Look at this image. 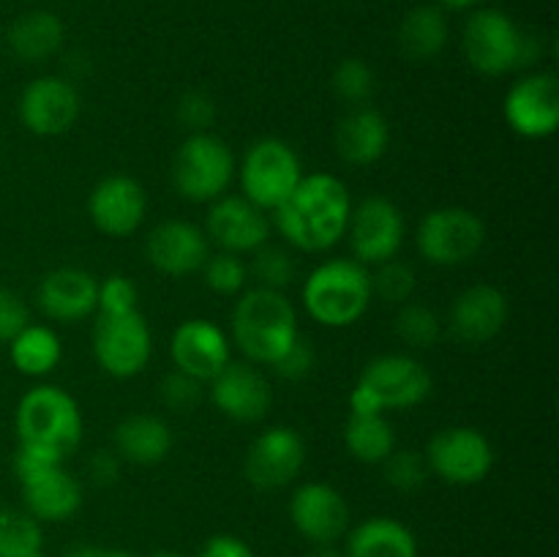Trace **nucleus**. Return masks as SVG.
<instances>
[{"label": "nucleus", "mask_w": 559, "mask_h": 557, "mask_svg": "<svg viewBox=\"0 0 559 557\" xmlns=\"http://www.w3.org/2000/svg\"><path fill=\"white\" fill-rule=\"evenodd\" d=\"M314 364H317L314 344H311L309 339L298 336L293 342V347L276 360L273 371H278V377H284V380H304V377L311 375Z\"/></svg>", "instance_id": "42"}, {"label": "nucleus", "mask_w": 559, "mask_h": 557, "mask_svg": "<svg viewBox=\"0 0 559 557\" xmlns=\"http://www.w3.org/2000/svg\"><path fill=\"white\" fill-rule=\"evenodd\" d=\"M440 3V9H451V11H467V9H475V5H480L484 0H437Z\"/></svg>", "instance_id": "47"}, {"label": "nucleus", "mask_w": 559, "mask_h": 557, "mask_svg": "<svg viewBox=\"0 0 559 557\" xmlns=\"http://www.w3.org/2000/svg\"><path fill=\"white\" fill-rule=\"evenodd\" d=\"M36 304L47 320L60 325H74L87 317H96L98 278L76 265L52 268L38 282Z\"/></svg>", "instance_id": "24"}, {"label": "nucleus", "mask_w": 559, "mask_h": 557, "mask_svg": "<svg viewBox=\"0 0 559 557\" xmlns=\"http://www.w3.org/2000/svg\"><path fill=\"white\" fill-rule=\"evenodd\" d=\"M14 475L22 491V508L41 524L66 522L82 508V484L66 462L16 448Z\"/></svg>", "instance_id": "9"}, {"label": "nucleus", "mask_w": 559, "mask_h": 557, "mask_svg": "<svg viewBox=\"0 0 559 557\" xmlns=\"http://www.w3.org/2000/svg\"><path fill=\"white\" fill-rule=\"evenodd\" d=\"M344 446L355 462L382 464L396 448V431H393L388 415L382 413H349L347 424H344Z\"/></svg>", "instance_id": "31"}, {"label": "nucleus", "mask_w": 559, "mask_h": 557, "mask_svg": "<svg viewBox=\"0 0 559 557\" xmlns=\"http://www.w3.org/2000/svg\"><path fill=\"white\" fill-rule=\"evenodd\" d=\"M178 120L189 131H211L216 120V102L205 91H189L178 102Z\"/></svg>", "instance_id": "41"}, {"label": "nucleus", "mask_w": 559, "mask_h": 557, "mask_svg": "<svg viewBox=\"0 0 559 557\" xmlns=\"http://www.w3.org/2000/svg\"><path fill=\"white\" fill-rule=\"evenodd\" d=\"M102 555V546H91V544H80L66 549L60 557H98Z\"/></svg>", "instance_id": "46"}, {"label": "nucleus", "mask_w": 559, "mask_h": 557, "mask_svg": "<svg viewBox=\"0 0 559 557\" xmlns=\"http://www.w3.org/2000/svg\"><path fill=\"white\" fill-rule=\"evenodd\" d=\"M175 435L167 420L156 413H134L118 420L112 431V451L123 464L153 467L173 453Z\"/></svg>", "instance_id": "26"}, {"label": "nucleus", "mask_w": 559, "mask_h": 557, "mask_svg": "<svg viewBox=\"0 0 559 557\" xmlns=\"http://www.w3.org/2000/svg\"><path fill=\"white\" fill-rule=\"evenodd\" d=\"M431 371L409 353H382L371 358L349 391V413H393L413 410L431 396Z\"/></svg>", "instance_id": "5"}, {"label": "nucleus", "mask_w": 559, "mask_h": 557, "mask_svg": "<svg viewBox=\"0 0 559 557\" xmlns=\"http://www.w3.org/2000/svg\"><path fill=\"white\" fill-rule=\"evenodd\" d=\"M5 42L11 52L25 63H44L63 49L66 25L55 11L33 9L11 22Z\"/></svg>", "instance_id": "28"}, {"label": "nucleus", "mask_w": 559, "mask_h": 557, "mask_svg": "<svg viewBox=\"0 0 559 557\" xmlns=\"http://www.w3.org/2000/svg\"><path fill=\"white\" fill-rule=\"evenodd\" d=\"M136 304H140V289L134 278L126 273H109L98 282L96 315H131V311H140Z\"/></svg>", "instance_id": "39"}, {"label": "nucleus", "mask_w": 559, "mask_h": 557, "mask_svg": "<svg viewBox=\"0 0 559 557\" xmlns=\"http://www.w3.org/2000/svg\"><path fill=\"white\" fill-rule=\"evenodd\" d=\"M9 358L20 375L41 380L58 369L60 358H63V342L55 328L27 322L9 342Z\"/></svg>", "instance_id": "30"}, {"label": "nucleus", "mask_w": 559, "mask_h": 557, "mask_svg": "<svg viewBox=\"0 0 559 557\" xmlns=\"http://www.w3.org/2000/svg\"><path fill=\"white\" fill-rule=\"evenodd\" d=\"M249 257L251 260L246 262V268H249V278H254V287L284 293L295 282V276H298V262H295L289 246H276L267 240L260 249L251 251Z\"/></svg>", "instance_id": "33"}, {"label": "nucleus", "mask_w": 559, "mask_h": 557, "mask_svg": "<svg viewBox=\"0 0 559 557\" xmlns=\"http://www.w3.org/2000/svg\"><path fill=\"white\" fill-rule=\"evenodd\" d=\"M16 448L36 457L66 462L80 448L85 420L76 399L66 388L41 382L22 393L14 410Z\"/></svg>", "instance_id": "2"}, {"label": "nucleus", "mask_w": 559, "mask_h": 557, "mask_svg": "<svg viewBox=\"0 0 559 557\" xmlns=\"http://www.w3.org/2000/svg\"><path fill=\"white\" fill-rule=\"evenodd\" d=\"M369 276L371 298L391 306H402L407 304V300H413L415 287H418V276H415L413 265L402 262L399 257L380 262V265H374V271L369 268Z\"/></svg>", "instance_id": "36"}, {"label": "nucleus", "mask_w": 559, "mask_h": 557, "mask_svg": "<svg viewBox=\"0 0 559 557\" xmlns=\"http://www.w3.org/2000/svg\"><path fill=\"white\" fill-rule=\"evenodd\" d=\"M306 440L295 426L276 424L251 440L243 457V475L251 489L278 491L304 473Z\"/></svg>", "instance_id": "14"}, {"label": "nucleus", "mask_w": 559, "mask_h": 557, "mask_svg": "<svg viewBox=\"0 0 559 557\" xmlns=\"http://www.w3.org/2000/svg\"><path fill=\"white\" fill-rule=\"evenodd\" d=\"M289 522L311 546H331L353 528V511L342 491L328 481H306L289 495Z\"/></svg>", "instance_id": "15"}, {"label": "nucleus", "mask_w": 559, "mask_h": 557, "mask_svg": "<svg viewBox=\"0 0 559 557\" xmlns=\"http://www.w3.org/2000/svg\"><path fill=\"white\" fill-rule=\"evenodd\" d=\"M27 322H31V311H27L25 300L11 287L0 284V342L9 344Z\"/></svg>", "instance_id": "43"}, {"label": "nucleus", "mask_w": 559, "mask_h": 557, "mask_svg": "<svg viewBox=\"0 0 559 557\" xmlns=\"http://www.w3.org/2000/svg\"><path fill=\"white\" fill-rule=\"evenodd\" d=\"M169 358L183 375L211 382L233 360V342L227 333L205 317L183 320L169 339Z\"/></svg>", "instance_id": "23"}, {"label": "nucleus", "mask_w": 559, "mask_h": 557, "mask_svg": "<svg viewBox=\"0 0 559 557\" xmlns=\"http://www.w3.org/2000/svg\"><path fill=\"white\" fill-rule=\"evenodd\" d=\"M91 224L107 238H129L145 224L147 191L131 175H107L87 194Z\"/></svg>", "instance_id": "19"}, {"label": "nucleus", "mask_w": 559, "mask_h": 557, "mask_svg": "<svg viewBox=\"0 0 559 557\" xmlns=\"http://www.w3.org/2000/svg\"><path fill=\"white\" fill-rule=\"evenodd\" d=\"M202 282L211 293L224 295V298H238L249 284V268L246 260L229 251H211V257L202 265Z\"/></svg>", "instance_id": "37"}, {"label": "nucleus", "mask_w": 559, "mask_h": 557, "mask_svg": "<svg viewBox=\"0 0 559 557\" xmlns=\"http://www.w3.org/2000/svg\"><path fill=\"white\" fill-rule=\"evenodd\" d=\"M98 557H134V555H129V552L123 549H102V555Z\"/></svg>", "instance_id": "49"}, {"label": "nucleus", "mask_w": 559, "mask_h": 557, "mask_svg": "<svg viewBox=\"0 0 559 557\" xmlns=\"http://www.w3.org/2000/svg\"><path fill=\"white\" fill-rule=\"evenodd\" d=\"M344 238L349 244V254L360 265L374 268L380 262L393 260L407 238V222H404L402 208L382 194L353 202Z\"/></svg>", "instance_id": "13"}, {"label": "nucleus", "mask_w": 559, "mask_h": 557, "mask_svg": "<svg viewBox=\"0 0 559 557\" xmlns=\"http://www.w3.org/2000/svg\"><path fill=\"white\" fill-rule=\"evenodd\" d=\"M120 457L112 451V448H104V451H96L91 459H87V475L96 486H109L120 478Z\"/></svg>", "instance_id": "45"}, {"label": "nucleus", "mask_w": 559, "mask_h": 557, "mask_svg": "<svg viewBox=\"0 0 559 557\" xmlns=\"http://www.w3.org/2000/svg\"><path fill=\"white\" fill-rule=\"evenodd\" d=\"M462 52L480 76H506L533 60V38L506 11L478 9L464 22Z\"/></svg>", "instance_id": "7"}, {"label": "nucleus", "mask_w": 559, "mask_h": 557, "mask_svg": "<svg viewBox=\"0 0 559 557\" xmlns=\"http://www.w3.org/2000/svg\"><path fill=\"white\" fill-rule=\"evenodd\" d=\"M0 557H47L41 522L25 508L0 506Z\"/></svg>", "instance_id": "32"}, {"label": "nucleus", "mask_w": 559, "mask_h": 557, "mask_svg": "<svg viewBox=\"0 0 559 557\" xmlns=\"http://www.w3.org/2000/svg\"><path fill=\"white\" fill-rule=\"evenodd\" d=\"M202 229L211 246H218V251L249 257L251 251L271 240L273 222L271 213L257 208L243 194H224L211 202Z\"/></svg>", "instance_id": "18"}, {"label": "nucleus", "mask_w": 559, "mask_h": 557, "mask_svg": "<svg viewBox=\"0 0 559 557\" xmlns=\"http://www.w3.org/2000/svg\"><path fill=\"white\" fill-rule=\"evenodd\" d=\"M486 244V224L475 211L442 205L426 213L415 229V249L429 265L459 268L473 262Z\"/></svg>", "instance_id": "10"}, {"label": "nucleus", "mask_w": 559, "mask_h": 557, "mask_svg": "<svg viewBox=\"0 0 559 557\" xmlns=\"http://www.w3.org/2000/svg\"><path fill=\"white\" fill-rule=\"evenodd\" d=\"M331 87L333 96H336L338 102L347 104V107L369 104L377 91L374 69H371L364 58H344L342 63H336V69H333Z\"/></svg>", "instance_id": "35"}, {"label": "nucleus", "mask_w": 559, "mask_h": 557, "mask_svg": "<svg viewBox=\"0 0 559 557\" xmlns=\"http://www.w3.org/2000/svg\"><path fill=\"white\" fill-rule=\"evenodd\" d=\"M145 257L162 276L183 278L200 273L211 257V240L205 229L186 218H167L156 224L145 238Z\"/></svg>", "instance_id": "21"}, {"label": "nucleus", "mask_w": 559, "mask_h": 557, "mask_svg": "<svg viewBox=\"0 0 559 557\" xmlns=\"http://www.w3.org/2000/svg\"><path fill=\"white\" fill-rule=\"evenodd\" d=\"M508 320H511V300L500 287L486 282L464 287L448 311L451 333L469 347L495 342L506 331Z\"/></svg>", "instance_id": "22"}, {"label": "nucleus", "mask_w": 559, "mask_h": 557, "mask_svg": "<svg viewBox=\"0 0 559 557\" xmlns=\"http://www.w3.org/2000/svg\"><path fill=\"white\" fill-rule=\"evenodd\" d=\"M349 211L353 197L347 183L331 173H311L271 213V222L293 251L322 254L344 240Z\"/></svg>", "instance_id": "1"}, {"label": "nucleus", "mask_w": 559, "mask_h": 557, "mask_svg": "<svg viewBox=\"0 0 559 557\" xmlns=\"http://www.w3.org/2000/svg\"><path fill=\"white\" fill-rule=\"evenodd\" d=\"M393 328H396V336L413 349H431L442 339L440 315L418 300H407L399 306Z\"/></svg>", "instance_id": "34"}, {"label": "nucleus", "mask_w": 559, "mask_h": 557, "mask_svg": "<svg viewBox=\"0 0 559 557\" xmlns=\"http://www.w3.org/2000/svg\"><path fill=\"white\" fill-rule=\"evenodd\" d=\"M344 557H420L418 538L393 517H369L347 530Z\"/></svg>", "instance_id": "27"}, {"label": "nucleus", "mask_w": 559, "mask_h": 557, "mask_svg": "<svg viewBox=\"0 0 559 557\" xmlns=\"http://www.w3.org/2000/svg\"><path fill=\"white\" fill-rule=\"evenodd\" d=\"M333 145H336L342 162L353 164V167H369V164H377L388 153L391 123L371 104L349 107L336 123Z\"/></svg>", "instance_id": "25"}, {"label": "nucleus", "mask_w": 559, "mask_h": 557, "mask_svg": "<svg viewBox=\"0 0 559 557\" xmlns=\"http://www.w3.org/2000/svg\"><path fill=\"white\" fill-rule=\"evenodd\" d=\"M451 38V25H448L445 9L440 5H415L399 22L396 42L404 58L409 60H435L442 55Z\"/></svg>", "instance_id": "29"}, {"label": "nucleus", "mask_w": 559, "mask_h": 557, "mask_svg": "<svg viewBox=\"0 0 559 557\" xmlns=\"http://www.w3.org/2000/svg\"><path fill=\"white\" fill-rule=\"evenodd\" d=\"M211 399L224 418L260 424L273 407V386L251 360H229L211 380Z\"/></svg>", "instance_id": "20"}, {"label": "nucleus", "mask_w": 559, "mask_h": 557, "mask_svg": "<svg viewBox=\"0 0 559 557\" xmlns=\"http://www.w3.org/2000/svg\"><path fill=\"white\" fill-rule=\"evenodd\" d=\"M304 175V162L287 140L262 137L246 147L235 178L246 200H251L265 213H273L293 194Z\"/></svg>", "instance_id": "8"}, {"label": "nucleus", "mask_w": 559, "mask_h": 557, "mask_svg": "<svg viewBox=\"0 0 559 557\" xmlns=\"http://www.w3.org/2000/svg\"><path fill=\"white\" fill-rule=\"evenodd\" d=\"M233 344L254 366H276V360L300 336L298 309L287 293L249 287L238 295L229 315Z\"/></svg>", "instance_id": "3"}, {"label": "nucleus", "mask_w": 559, "mask_h": 557, "mask_svg": "<svg viewBox=\"0 0 559 557\" xmlns=\"http://www.w3.org/2000/svg\"><path fill=\"white\" fill-rule=\"evenodd\" d=\"M304 309L322 328H353L364 320L371 298L369 268L353 257H331L311 268L300 287Z\"/></svg>", "instance_id": "4"}, {"label": "nucleus", "mask_w": 559, "mask_h": 557, "mask_svg": "<svg viewBox=\"0 0 559 557\" xmlns=\"http://www.w3.org/2000/svg\"><path fill=\"white\" fill-rule=\"evenodd\" d=\"M304 557H344V549H338L336 544L331 546H311Z\"/></svg>", "instance_id": "48"}, {"label": "nucleus", "mask_w": 559, "mask_h": 557, "mask_svg": "<svg viewBox=\"0 0 559 557\" xmlns=\"http://www.w3.org/2000/svg\"><path fill=\"white\" fill-rule=\"evenodd\" d=\"M151 557H183L180 552H169V549H162V552H153Z\"/></svg>", "instance_id": "50"}, {"label": "nucleus", "mask_w": 559, "mask_h": 557, "mask_svg": "<svg viewBox=\"0 0 559 557\" xmlns=\"http://www.w3.org/2000/svg\"><path fill=\"white\" fill-rule=\"evenodd\" d=\"M93 358L104 375L131 380L142 375L153 358V331L140 311L96 315L91 336Z\"/></svg>", "instance_id": "11"}, {"label": "nucleus", "mask_w": 559, "mask_h": 557, "mask_svg": "<svg viewBox=\"0 0 559 557\" xmlns=\"http://www.w3.org/2000/svg\"><path fill=\"white\" fill-rule=\"evenodd\" d=\"M502 118L524 140H546L559 129V80L555 71H530L508 87Z\"/></svg>", "instance_id": "16"}, {"label": "nucleus", "mask_w": 559, "mask_h": 557, "mask_svg": "<svg viewBox=\"0 0 559 557\" xmlns=\"http://www.w3.org/2000/svg\"><path fill=\"white\" fill-rule=\"evenodd\" d=\"M382 475L396 491H418L429 481V464L426 457L415 448H393L391 457L382 462Z\"/></svg>", "instance_id": "38"}, {"label": "nucleus", "mask_w": 559, "mask_h": 557, "mask_svg": "<svg viewBox=\"0 0 559 557\" xmlns=\"http://www.w3.org/2000/svg\"><path fill=\"white\" fill-rule=\"evenodd\" d=\"M238 162L227 142L213 131H189L173 156V186L180 200L211 205L229 194Z\"/></svg>", "instance_id": "6"}, {"label": "nucleus", "mask_w": 559, "mask_h": 557, "mask_svg": "<svg viewBox=\"0 0 559 557\" xmlns=\"http://www.w3.org/2000/svg\"><path fill=\"white\" fill-rule=\"evenodd\" d=\"M202 386L205 382L173 369L162 382H158V402L173 413H191L202 399Z\"/></svg>", "instance_id": "40"}, {"label": "nucleus", "mask_w": 559, "mask_h": 557, "mask_svg": "<svg viewBox=\"0 0 559 557\" xmlns=\"http://www.w3.org/2000/svg\"><path fill=\"white\" fill-rule=\"evenodd\" d=\"M16 115L31 134L60 137L80 120L82 96L69 76L44 74L22 87Z\"/></svg>", "instance_id": "17"}, {"label": "nucleus", "mask_w": 559, "mask_h": 557, "mask_svg": "<svg viewBox=\"0 0 559 557\" xmlns=\"http://www.w3.org/2000/svg\"><path fill=\"white\" fill-rule=\"evenodd\" d=\"M197 557H257V552L251 549L249 541H243L240 535L218 533L211 535V538L202 544Z\"/></svg>", "instance_id": "44"}, {"label": "nucleus", "mask_w": 559, "mask_h": 557, "mask_svg": "<svg viewBox=\"0 0 559 557\" xmlns=\"http://www.w3.org/2000/svg\"><path fill=\"white\" fill-rule=\"evenodd\" d=\"M429 473L451 486H475L489 478L497 462L495 446L475 426H445L426 442Z\"/></svg>", "instance_id": "12"}]
</instances>
